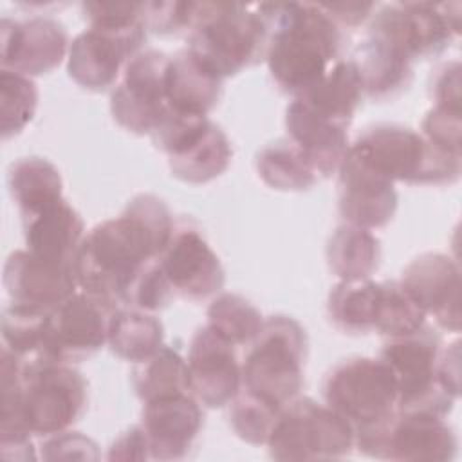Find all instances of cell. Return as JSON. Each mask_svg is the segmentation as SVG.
Returning <instances> with one entry per match:
<instances>
[{
  "label": "cell",
  "instance_id": "1",
  "mask_svg": "<svg viewBox=\"0 0 462 462\" xmlns=\"http://www.w3.org/2000/svg\"><path fill=\"white\" fill-rule=\"evenodd\" d=\"M88 401L85 377L67 363L22 361L2 346L0 354V448L9 458H34L31 435L67 431Z\"/></svg>",
  "mask_w": 462,
  "mask_h": 462
},
{
  "label": "cell",
  "instance_id": "2",
  "mask_svg": "<svg viewBox=\"0 0 462 462\" xmlns=\"http://www.w3.org/2000/svg\"><path fill=\"white\" fill-rule=\"evenodd\" d=\"M173 227L175 220L162 199L135 195L119 217L99 222L85 235L74 263L78 287L121 301L139 269L164 251Z\"/></svg>",
  "mask_w": 462,
  "mask_h": 462
},
{
  "label": "cell",
  "instance_id": "3",
  "mask_svg": "<svg viewBox=\"0 0 462 462\" xmlns=\"http://www.w3.org/2000/svg\"><path fill=\"white\" fill-rule=\"evenodd\" d=\"M256 11L269 29V72L283 92L303 94L337 61L343 29L321 4L267 2Z\"/></svg>",
  "mask_w": 462,
  "mask_h": 462
},
{
  "label": "cell",
  "instance_id": "4",
  "mask_svg": "<svg viewBox=\"0 0 462 462\" xmlns=\"http://www.w3.org/2000/svg\"><path fill=\"white\" fill-rule=\"evenodd\" d=\"M269 29L258 11L238 2H191L188 47L218 78L265 58Z\"/></svg>",
  "mask_w": 462,
  "mask_h": 462
},
{
  "label": "cell",
  "instance_id": "5",
  "mask_svg": "<svg viewBox=\"0 0 462 462\" xmlns=\"http://www.w3.org/2000/svg\"><path fill=\"white\" fill-rule=\"evenodd\" d=\"M350 146L392 182L442 186L460 177L462 153L444 150L404 125L366 126Z\"/></svg>",
  "mask_w": 462,
  "mask_h": 462
},
{
  "label": "cell",
  "instance_id": "6",
  "mask_svg": "<svg viewBox=\"0 0 462 462\" xmlns=\"http://www.w3.org/2000/svg\"><path fill=\"white\" fill-rule=\"evenodd\" d=\"M305 359V328L291 316H269L242 361L240 388L283 408L303 386Z\"/></svg>",
  "mask_w": 462,
  "mask_h": 462
},
{
  "label": "cell",
  "instance_id": "7",
  "mask_svg": "<svg viewBox=\"0 0 462 462\" xmlns=\"http://www.w3.org/2000/svg\"><path fill=\"white\" fill-rule=\"evenodd\" d=\"M442 352L440 337L426 325L417 332L388 337L383 343V359L397 383V410L424 411L446 417L455 401L439 377V359Z\"/></svg>",
  "mask_w": 462,
  "mask_h": 462
},
{
  "label": "cell",
  "instance_id": "8",
  "mask_svg": "<svg viewBox=\"0 0 462 462\" xmlns=\"http://www.w3.org/2000/svg\"><path fill=\"white\" fill-rule=\"evenodd\" d=\"M274 460H332L356 448L352 424L310 397L287 402L267 439Z\"/></svg>",
  "mask_w": 462,
  "mask_h": 462
},
{
  "label": "cell",
  "instance_id": "9",
  "mask_svg": "<svg viewBox=\"0 0 462 462\" xmlns=\"http://www.w3.org/2000/svg\"><path fill=\"white\" fill-rule=\"evenodd\" d=\"M354 444L366 457L399 462H448L458 448L444 417L402 410L354 430Z\"/></svg>",
  "mask_w": 462,
  "mask_h": 462
},
{
  "label": "cell",
  "instance_id": "10",
  "mask_svg": "<svg viewBox=\"0 0 462 462\" xmlns=\"http://www.w3.org/2000/svg\"><path fill=\"white\" fill-rule=\"evenodd\" d=\"M368 34L386 42L411 63L435 58L460 34V5L435 2L386 4L372 14Z\"/></svg>",
  "mask_w": 462,
  "mask_h": 462
},
{
  "label": "cell",
  "instance_id": "11",
  "mask_svg": "<svg viewBox=\"0 0 462 462\" xmlns=\"http://www.w3.org/2000/svg\"><path fill=\"white\" fill-rule=\"evenodd\" d=\"M325 404L354 430L397 411V383L383 359L350 357L336 365L323 381Z\"/></svg>",
  "mask_w": 462,
  "mask_h": 462
},
{
  "label": "cell",
  "instance_id": "12",
  "mask_svg": "<svg viewBox=\"0 0 462 462\" xmlns=\"http://www.w3.org/2000/svg\"><path fill=\"white\" fill-rule=\"evenodd\" d=\"M146 40L143 20L121 23H90L69 47V76L83 88L106 90L123 74L130 58H134Z\"/></svg>",
  "mask_w": 462,
  "mask_h": 462
},
{
  "label": "cell",
  "instance_id": "13",
  "mask_svg": "<svg viewBox=\"0 0 462 462\" xmlns=\"http://www.w3.org/2000/svg\"><path fill=\"white\" fill-rule=\"evenodd\" d=\"M116 309L110 300L76 291L47 314L42 361L72 365L94 356L108 341Z\"/></svg>",
  "mask_w": 462,
  "mask_h": 462
},
{
  "label": "cell",
  "instance_id": "14",
  "mask_svg": "<svg viewBox=\"0 0 462 462\" xmlns=\"http://www.w3.org/2000/svg\"><path fill=\"white\" fill-rule=\"evenodd\" d=\"M170 56L157 49H141L123 69L121 81L110 94L114 119L137 135L152 134L170 110L166 69Z\"/></svg>",
  "mask_w": 462,
  "mask_h": 462
},
{
  "label": "cell",
  "instance_id": "15",
  "mask_svg": "<svg viewBox=\"0 0 462 462\" xmlns=\"http://www.w3.org/2000/svg\"><path fill=\"white\" fill-rule=\"evenodd\" d=\"M393 182L348 146L337 168V208L346 224L365 229L384 227L395 215Z\"/></svg>",
  "mask_w": 462,
  "mask_h": 462
},
{
  "label": "cell",
  "instance_id": "16",
  "mask_svg": "<svg viewBox=\"0 0 462 462\" xmlns=\"http://www.w3.org/2000/svg\"><path fill=\"white\" fill-rule=\"evenodd\" d=\"M159 262L175 294L200 301L220 292L226 273L217 253L197 227L175 222L173 233L159 254Z\"/></svg>",
  "mask_w": 462,
  "mask_h": 462
},
{
  "label": "cell",
  "instance_id": "17",
  "mask_svg": "<svg viewBox=\"0 0 462 462\" xmlns=\"http://www.w3.org/2000/svg\"><path fill=\"white\" fill-rule=\"evenodd\" d=\"M65 27L49 16L0 22V63L2 69L23 76H42L54 70L69 52Z\"/></svg>",
  "mask_w": 462,
  "mask_h": 462
},
{
  "label": "cell",
  "instance_id": "18",
  "mask_svg": "<svg viewBox=\"0 0 462 462\" xmlns=\"http://www.w3.org/2000/svg\"><path fill=\"white\" fill-rule=\"evenodd\" d=\"M233 343L211 327H200L188 350L189 392L208 408L227 406L242 386V365Z\"/></svg>",
  "mask_w": 462,
  "mask_h": 462
},
{
  "label": "cell",
  "instance_id": "19",
  "mask_svg": "<svg viewBox=\"0 0 462 462\" xmlns=\"http://www.w3.org/2000/svg\"><path fill=\"white\" fill-rule=\"evenodd\" d=\"M2 282L11 303L43 312H51L78 287L74 263L45 260L27 249H16L7 256Z\"/></svg>",
  "mask_w": 462,
  "mask_h": 462
},
{
  "label": "cell",
  "instance_id": "20",
  "mask_svg": "<svg viewBox=\"0 0 462 462\" xmlns=\"http://www.w3.org/2000/svg\"><path fill=\"white\" fill-rule=\"evenodd\" d=\"M399 283L442 328L460 330V269L451 256L424 253L413 258Z\"/></svg>",
  "mask_w": 462,
  "mask_h": 462
},
{
  "label": "cell",
  "instance_id": "21",
  "mask_svg": "<svg viewBox=\"0 0 462 462\" xmlns=\"http://www.w3.org/2000/svg\"><path fill=\"white\" fill-rule=\"evenodd\" d=\"M200 402L191 392L144 402L141 426L150 444V458L179 460L193 448L202 428Z\"/></svg>",
  "mask_w": 462,
  "mask_h": 462
},
{
  "label": "cell",
  "instance_id": "22",
  "mask_svg": "<svg viewBox=\"0 0 462 462\" xmlns=\"http://www.w3.org/2000/svg\"><path fill=\"white\" fill-rule=\"evenodd\" d=\"M287 137L303 152L319 177L337 171L350 143L348 128L314 112L294 97L285 110Z\"/></svg>",
  "mask_w": 462,
  "mask_h": 462
},
{
  "label": "cell",
  "instance_id": "23",
  "mask_svg": "<svg viewBox=\"0 0 462 462\" xmlns=\"http://www.w3.org/2000/svg\"><path fill=\"white\" fill-rule=\"evenodd\" d=\"M22 226L27 251L45 260L76 263L85 224L65 199L22 215Z\"/></svg>",
  "mask_w": 462,
  "mask_h": 462
},
{
  "label": "cell",
  "instance_id": "24",
  "mask_svg": "<svg viewBox=\"0 0 462 462\" xmlns=\"http://www.w3.org/2000/svg\"><path fill=\"white\" fill-rule=\"evenodd\" d=\"M222 81L189 49H182L168 61V105L173 110L208 116L222 97Z\"/></svg>",
  "mask_w": 462,
  "mask_h": 462
},
{
  "label": "cell",
  "instance_id": "25",
  "mask_svg": "<svg viewBox=\"0 0 462 462\" xmlns=\"http://www.w3.org/2000/svg\"><path fill=\"white\" fill-rule=\"evenodd\" d=\"M350 60L359 72L363 94L375 101L393 99L413 79L411 61L386 42L370 34Z\"/></svg>",
  "mask_w": 462,
  "mask_h": 462
},
{
  "label": "cell",
  "instance_id": "26",
  "mask_svg": "<svg viewBox=\"0 0 462 462\" xmlns=\"http://www.w3.org/2000/svg\"><path fill=\"white\" fill-rule=\"evenodd\" d=\"M166 157L173 177L189 184H204L227 170L233 150L227 135L211 121L199 135Z\"/></svg>",
  "mask_w": 462,
  "mask_h": 462
},
{
  "label": "cell",
  "instance_id": "27",
  "mask_svg": "<svg viewBox=\"0 0 462 462\" xmlns=\"http://www.w3.org/2000/svg\"><path fill=\"white\" fill-rule=\"evenodd\" d=\"M363 85L352 60H337L309 90L296 96L314 112L350 126L363 99Z\"/></svg>",
  "mask_w": 462,
  "mask_h": 462
},
{
  "label": "cell",
  "instance_id": "28",
  "mask_svg": "<svg viewBox=\"0 0 462 462\" xmlns=\"http://www.w3.org/2000/svg\"><path fill=\"white\" fill-rule=\"evenodd\" d=\"M327 262L339 280H366L379 269L381 242L370 229L345 222L327 242Z\"/></svg>",
  "mask_w": 462,
  "mask_h": 462
},
{
  "label": "cell",
  "instance_id": "29",
  "mask_svg": "<svg viewBox=\"0 0 462 462\" xmlns=\"http://www.w3.org/2000/svg\"><path fill=\"white\" fill-rule=\"evenodd\" d=\"M7 188L20 215L32 213L63 199L60 170L47 159L31 155L14 161L7 170Z\"/></svg>",
  "mask_w": 462,
  "mask_h": 462
},
{
  "label": "cell",
  "instance_id": "30",
  "mask_svg": "<svg viewBox=\"0 0 462 462\" xmlns=\"http://www.w3.org/2000/svg\"><path fill=\"white\" fill-rule=\"evenodd\" d=\"M381 282L356 280L336 283L327 300V314L330 323L352 336L368 334L374 330Z\"/></svg>",
  "mask_w": 462,
  "mask_h": 462
},
{
  "label": "cell",
  "instance_id": "31",
  "mask_svg": "<svg viewBox=\"0 0 462 462\" xmlns=\"http://www.w3.org/2000/svg\"><path fill=\"white\" fill-rule=\"evenodd\" d=\"M164 327L157 316L146 310L116 309L108 327L110 350L132 363L144 361L162 346Z\"/></svg>",
  "mask_w": 462,
  "mask_h": 462
},
{
  "label": "cell",
  "instance_id": "32",
  "mask_svg": "<svg viewBox=\"0 0 462 462\" xmlns=\"http://www.w3.org/2000/svg\"><path fill=\"white\" fill-rule=\"evenodd\" d=\"M256 171L267 186L280 191H303L319 180L314 166L289 137L278 139L258 152Z\"/></svg>",
  "mask_w": 462,
  "mask_h": 462
},
{
  "label": "cell",
  "instance_id": "33",
  "mask_svg": "<svg viewBox=\"0 0 462 462\" xmlns=\"http://www.w3.org/2000/svg\"><path fill=\"white\" fill-rule=\"evenodd\" d=\"M132 384L143 402L189 392L188 363L177 348L162 345L155 354L135 363Z\"/></svg>",
  "mask_w": 462,
  "mask_h": 462
},
{
  "label": "cell",
  "instance_id": "34",
  "mask_svg": "<svg viewBox=\"0 0 462 462\" xmlns=\"http://www.w3.org/2000/svg\"><path fill=\"white\" fill-rule=\"evenodd\" d=\"M208 327L235 346L251 345L260 334L265 318L244 296L222 292L208 307Z\"/></svg>",
  "mask_w": 462,
  "mask_h": 462
},
{
  "label": "cell",
  "instance_id": "35",
  "mask_svg": "<svg viewBox=\"0 0 462 462\" xmlns=\"http://www.w3.org/2000/svg\"><path fill=\"white\" fill-rule=\"evenodd\" d=\"M49 312L11 303L2 312V346L22 361H42L45 319Z\"/></svg>",
  "mask_w": 462,
  "mask_h": 462
},
{
  "label": "cell",
  "instance_id": "36",
  "mask_svg": "<svg viewBox=\"0 0 462 462\" xmlns=\"http://www.w3.org/2000/svg\"><path fill=\"white\" fill-rule=\"evenodd\" d=\"M424 325V310L404 291V287L399 282H381L374 330L388 339L417 332Z\"/></svg>",
  "mask_w": 462,
  "mask_h": 462
},
{
  "label": "cell",
  "instance_id": "37",
  "mask_svg": "<svg viewBox=\"0 0 462 462\" xmlns=\"http://www.w3.org/2000/svg\"><path fill=\"white\" fill-rule=\"evenodd\" d=\"M38 106V88L29 76L2 69L0 70V114L2 137L20 134L34 117Z\"/></svg>",
  "mask_w": 462,
  "mask_h": 462
},
{
  "label": "cell",
  "instance_id": "38",
  "mask_svg": "<svg viewBox=\"0 0 462 462\" xmlns=\"http://www.w3.org/2000/svg\"><path fill=\"white\" fill-rule=\"evenodd\" d=\"M282 408L240 388L229 402V422L233 431L253 446L267 444Z\"/></svg>",
  "mask_w": 462,
  "mask_h": 462
},
{
  "label": "cell",
  "instance_id": "39",
  "mask_svg": "<svg viewBox=\"0 0 462 462\" xmlns=\"http://www.w3.org/2000/svg\"><path fill=\"white\" fill-rule=\"evenodd\" d=\"M175 298V291L159 262V256L146 262L125 289L121 301L126 307L155 312Z\"/></svg>",
  "mask_w": 462,
  "mask_h": 462
},
{
  "label": "cell",
  "instance_id": "40",
  "mask_svg": "<svg viewBox=\"0 0 462 462\" xmlns=\"http://www.w3.org/2000/svg\"><path fill=\"white\" fill-rule=\"evenodd\" d=\"M462 112L433 106L422 119V135L449 152L462 153Z\"/></svg>",
  "mask_w": 462,
  "mask_h": 462
},
{
  "label": "cell",
  "instance_id": "41",
  "mask_svg": "<svg viewBox=\"0 0 462 462\" xmlns=\"http://www.w3.org/2000/svg\"><path fill=\"white\" fill-rule=\"evenodd\" d=\"M191 2H144L143 22L159 34L180 32L189 27Z\"/></svg>",
  "mask_w": 462,
  "mask_h": 462
},
{
  "label": "cell",
  "instance_id": "42",
  "mask_svg": "<svg viewBox=\"0 0 462 462\" xmlns=\"http://www.w3.org/2000/svg\"><path fill=\"white\" fill-rule=\"evenodd\" d=\"M42 457L45 460H96L99 453L92 439L78 431H61L45 439L42 444Z\"/></svg>",
  "mask_w": 462,
  "mask_h": 462
},
{
  "label": "cell",
  "instance_id": "43",
  "mask_svg": "<svg viewBox=\"0 0 462 462\" xmlns=\"http://www.w3.org/2000/svg\"><path fill=\"white\" fill-rule=\"evenodd\" d=\"M430 96L435 103L433 106L460 110V63L457 60L446 61L435 70L430 85Z\"/></svg>",
  "mask_w": 462,
  "mask_h": 462
},
{
  "label": "cell",
  "instance_id": "44",
  "mask_svg": "<svg viewBox=\"0 0 462 462\" xmlns=\"http://www.w3.org/2000/svg\"><path fill=\"white\" fill-rule=\"evenodd\" d=\"M108 460H146L150 458V444L141 424L123 431L110 446Z\"/></svg>",
  "mask_w": 462,
  "mask_h": 462
},
{
  "label": "cell",
  "instance_id": "45",
  "mask_svg": "<svg viewBox=\"0 0 462 462\" xmlns=\"http://www.w3.org/2000/svg\"><path fill=\"white\" fill-rule=\"evenodd\" d=\"M321 7L328 13V16L343 29V27H357L375 9L372 2H334V4H321Z\"/></svg>",
  "mask_w": 462,
  "mask_h": 462
}]
</instances>
